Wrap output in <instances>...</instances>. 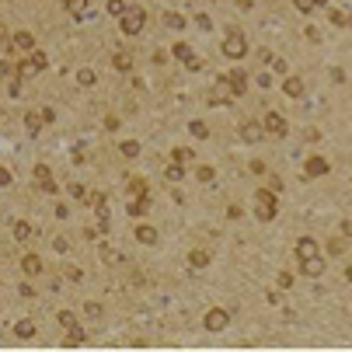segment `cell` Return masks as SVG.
<instances>
[{
    "mask_svg": "<svg viewBox=\"0 0 352 352\" xmlns=\"http://www.w3.org/2000/svg\"><path fill=\"white\" fill-rule=\"evenodd\" d=\"M276 213H279V192L258 189V192H255V216H258L262 223H269V220H276Z\"/></svg>",
    "mask_w": 352,
    "mask_h": 352,
    "instance_id": "1",
    "label": "cell"
},
{
    "mask_svg": "<svg viewBox=\"0 0 352 352\" xmlns=\"http://www.w3.org/2000/svg\"><path fill=\"white\" fill-rule=\"evenodd\" d=\"M143 25H146V11H143V7H126L122 18H119V28H122L126 35H140Z\"/></svg>",
    "mask_w": 352,
    "mask_h": 352,
    "instance_id": "2",
    "label": "cell"
},
{
    "mask_svg": "<svg viewBox=\"0 0 352 352\" xmlns=\"http://www.w3.org/2000/svg\"><path fill=\"white\" fill-rule=\"evenodd\" d=\"M244 53H248V39H244V32L230 28V32L223 35V56H230V60H241Z\"/></svg>",
    "mask_w": 352,
    "mask_h": 352,
    "instance_id": "3",
    "label": "cell"
},
{
    "mask_svg": "<svg viewBox=\"0 0 352 352\" xmlns=\"http://www.w3.org/2000/svg\"><path fill=\"white\" fill-rule=\"evenodd\" d=\"M300 272L307 276V279H321L324 272H328V258L317 251V255H310V258H300Z\"/></svg>",
    "mask_w": 352,
    "mask_h": 352,
    "instance_id": "4",
    "label": "cell"
},
{
    "mask_svg": "<svg viewBox=\"0 0 352 352\" xmlns=\"http://www.w3.org/2000/svg\"><path fill=\"white\" fill-rule=\"evenodd\" d=\"M203 328H206V331H223V328H230V314H227L223 307H210L206 317H203Z\"/></svg>",
    "mask_w": 352,
    "mask_h": 352,
    "instance_id": "5",
    "label": "cell"
},
{
    "mask_svg": "<svg viewBox=\"0 0 352 352\" xmlns=\"http://www.w3.org/2000/svg\"><path fill=\"white\" fill-rule=\"evenodd\" d=\"M262 129H265V133H269V136H286V133H289V122H286V119H282L279 112H265V119H262Z\"/></svg>",
    "mask_w": 352,
    "mask_h": 352,
    "instance_id": "6",
    "label": "cell"
},
{
    "mask_svg": "<svg viewBox=\"0 0 352 352\" xmlns=\"http://www.w3.org/2000/svg\"><path fill=\"white\" fill-rule=\"evenodd\" d=\"M223 84L230 87L234 98H244V94H248V73L244 70H230L227 77H223Z\"/></svg>",
    "mask_w": 352,
    "mask_h": 352,
    "instance_id": "7",
    "label": "cell"
},
{
    "mask_svg": "<svg viewBox=\"0 0 352 352\" xmlns=\"http://www.w3.org/2000/svg\"><path fill=\"white\" fill-rule=\"evenodd\" d=\"M331 171V164L321 157V153H314V157H307V164H303V178H324Z\"/></svg>",
    "mask_w": 352,
    "mask_h": 352,
    "instance_id": "8",
    "label": "cell"
},
{
    "mask_svg": "<svg viewBox=\"0 0 352 352\" xmlns=\"http://www.w3.org/2000/svg\"><path fill=\"white\" fill-rule=\"evenodd\" d=\"M237 133H241V140H244V143H258L262 136H265L262 122H255V119H244V122L237 126Z\"/></svg>",
    "mask_w": 352,
    "mask_h": 352,
    "instance_id": "9",
    "label": "cell"
},
{
    "mask_svg": "<svg viewBox=\"0 0 352 352\" xmlns=\"http://www.w3.org/2000/svg\"><path fill=\"white\" fill-rule=\"evenodd\" d=\"M133 234H136V241H140V244H146V248H153V244L160 241L157 227H150V223H136V230H133Z\"/></svg>",
    "mask_w": 352,
    "mask_h": 352,
    "instance_id": "10",
    "label": "cell"
},
{
    "mask_svg": "<svg viewBox=\"0 0 352 352\" xmlns=\"http://www.w3.org/2000/svg\"><path fill=\"white\" fill-rule=\"evenodd\" d=\"M63 7L70 11L73 21H84V18H87V7H91V0H63Z\"/></svg>",
    "mask_w": 352,
    "mask_h": 352,
    "instance_id": "11",
    "label": "cell"
},
{
    "mask_svg": "<svg viewBox=\"0 0 352 352\" xmlns=\"http://www.w3.org/2000/svg\"><path fill=\"white\" fill-rule=\"evenodd\" d=\"M282 94H286V98H300V94H303V80H300V77H286V80H282Z\"/></svg>",
    "mask_w": 352,
    "mask_h": 352,
    "instance_id": "12",
    "label": "cell"
},
{
    "mask_svg": "<svg viewBox=\"0 0 352 352\" xmlns=\"http://www.w3.org/2000/svg\"><path fill=\"white\" fill-rule=\"evenodd\" d=\"M42 122H46L42 112H28V115H25V129H28V136H39V133H42Z\"/></svg>",
    "mask_w": 352,
    "mask_h": 352,
    "instance_id": "13",
    "label": "cell"
},
{
    "mask_svg": "<svg viewBox=\"0 0 352 352\" xmlns=\"http://www.w3.org/2000/svg\"><path fill=\"white\" fill-rule=\"evenodd\" d=\"M310 255H317V241L314 237H300L296 241V258H310Z\"/></svg>",
    "mask_w": 352,
    "mask_h": 352,
    "instance_id": "14",
    "label": "cell"
},
{
    "mask_svg": "<svg viewBox=\"0 0 352 352\" xmlns=\"http://www.w3.org/2000/svg\"><path fill=\"white\" fill-rule=\"evenodd\" d=\"M189 265H192V269H206V265H210V251H206V248H192V251H189Z\"/></svg>",
    "mask_w": 352,
    "mask_h": 352,
    "instance_id": "15",
    "label": "cell"
},
{
    "mask_svg": "<svg viewBox=\"0 0 352 352\" xmlns=\"http://www.w3.org/2000/svg\"><path fill=\"white\" fill-rule=\"evenodd\" d=\"M14 49H21V53H32V49H35V39H32L28 32H14Z\"/></svg>",
    "mask_w": 352,
    "mask_h": 352,
    "instance_id": "16",
    "label": "cell"
},
{
    "mask_svg": "<svg viewBox=\"0 0 352 352\" xmlns=\"http://www.w3.org/2000/svg\"><path fill=\"white\" fill-rule=\"evenodd\" d=\"M182 178H185V164L171 160V164L164 167V182H182Z\"/></svg>",
    "mask_w": 352,
    "mask_h": 352,
    "instance_id": "17",
    "label": "cell"
},
{
    "mask_svg": "<svg viewBox=\"0 0 352 352\" xmlns=\"http://www.w3.org/2000/svg\"><path fill=\"white\" fill-rule=\"evenodd\" d=\"M21 269H25L28 276H39V272H42V258H39V255H25V258H21Z\"/></svg>",
    "mask_w": 352,
    "mask_h": 352,
    "instance_id": "18",
    "label": "cell"
},
{
    "mask_svg": "<svg viewBox=\"0 0 352 352\" xmlns=\"http://www.w3.org/2000/svg\"><path fill=\"white\" fill-rule=\"evenodd\" d=\"M28 56H32V60H28L32 73H39V70H46V67H49V60H46V53H42V49H32Z\"/></svg>",
    "mask_w": 352,
    "mask_h": 352,
    "instance_id": "19",
    "label": "cell"
},
{
    "mask_svg": "<svg viewBox=\"0 0 352 352\" xmlns=\"http://www.w3.org/2000/svg\"><path fill=\"white\" fill-rule=\"evenodd\" d=\"M171 160H178V164H185V167H189V164L196 160V153H192L189 146H174V150H171Z\"/></svg>",
    "mask_w": 352,
    "mask_h": 352,
    "instance_id": "20",
    "label": "cell"
},
{
    "mask_svg": "<svg viewBox=\"0 0 352 352\" xmlns=\"http://www.w3.org/2000/svg\"><path fill=\"white\" fill-rule=\"evenodd\" d=\"M112 67L122 70V73H129L133 70V56H129V53H115V56H112Z\"/></svg>",
    "mask_w": 352,
    "mask_h": 352,
    "instance_id": "21",
    "label": "cell"
},
{
    "mask_svg": "<svg viewBox=\"0 0 352 352\" xmlns=\"http://www.w3.org/2000/svg\"><path fill=\"white\" fill-rule=\"evenodd\" d=\"M345 248H349V244H345L342 237H331V241H328V258H342Z\"/></svg>",
    "mask_w": 352,
    "mask_h": 352,
    "instance_id": "22",
    "label": "cell"
},
{
    "mask_svg": "<svg viewBox=\"0 0 352 352\" xmlns=\"http://www.w3.org/2000/svg\"><path fill=\"white\" fill-rule=\"evenodd\" d=\"M119 150H122V157L133 160V157H140V140H122V143H119Z\"/></svg>",
    "mask_w": 352,
    "mask_h": 352,
    "instance_id": "23",
    "label": "cell"
},
{
    "mask_svg": "<svg viewBox=\"0 0 352 352\" xmlns=\"http://www.w3.org/2000/svg\"><path fill=\"white\" fill-rule=\"evenodd\" d=\"M171 53H174L182 63H189V60H192V46H189V42H174V46H171Z\"/></svg>",
    "mask_w": 352,
    "mask_h": 352,
    "instance_id": "24",
    "label": "cell"
},
{
    "mask_svg": "<svg viewBox=\"0 0 352 352\" xmlns=\"http://www.w3.org/2000/svg\"><path fill=\"white\" fill-rule=\"evenodd\" d=\"M189 133H192L196 140H206V136H210V126L199 122V119H192V122H189Z\"/></svg>",
    "mask_w": 352,
    "mask_h": 352,
    "instance_id": "25",
    "label": "cell"
},
{
    "mask_svg": "<svg viewBox=\"0 0 352 352\" xmlns=\"http://www.w3.org/2000/svg\"><path fill=\"white\" fill-rule=\"evenodd\" d=\"M14 335H18V338H32V335H35V324L25 317V321H18V324H14Z\"/></svg>",
    "mask_w": 352,
    "mask_h": 352,
    "instance_id": "26",
    "label": "cell"
},
{
    "mask_svg": "<svg viewBox=\"0 0 352 352\" xmlns=\"http://www.w3.org/2000/svg\"><path fill=\"white\" fill-rule=\"evenodd\" d=\"M164 21H167V28H174V32H182V28H185V18H182L178 11H167V14H164Z\"/></svg>",
    "mask_w": 352,
    "mask_h": 352,
    "instance_id": "27",
    "label": "cell"
},
{
    "mask_svg": "<svg viewBox=\"0 0 352 352\" xmlns=\"http://www.w3.org/2000/svg\"><path fill=\"white\" fill-rule=\"evenodd\" d=\"M196 178H199V182H206V185H210L213 178H216V167H210V164H199V167H196Z\"/></svg>",
    "mask_w": 352,
    "mask_h": 352,
    "instance_id": "28",
    "label": "cell"
},
{
    "mask_svg": "<svg viewBox=\"0 0 352 352\" xmlns=\"http://www.w3.org/2000/svg\"><path fill=\"white\" fill-rule=\"evenodd\" d=\"M56 321H60V324H63L67 331H70V328H80V324H77V314H73V310H60V317H56Z\"/></svg>",
    "mask_w": 352,
    "mask_h": 352,
    "instance_id": "29",
    "label": "cell"
},
{
    "mask_svg": "<svg viewBox=\"0 0 352 352\" xmlns=\"http://www.w3.org/2000/svg\"><path fill=\"white\" fill-rule=\"evenodd\" d=\"M129 216H136V220H140V216H146V196H140L136 203H129Z\"/></svg>",
    "mask_w": 352,
    "mask_h": 352,
    "instance_id": "30",
    "label": "cell"
},
{
    "mask_svg": "<svg viewBox=\"0 0 352 352\" xmlns=\"http://www.w3.org/2000/svg\"><path fill=\"white\" fill-rule=\"evenodd\" d=\"M14 237H18V241H28V237H32V227H28L25 220H18V223H14Z\"/></svg>",
    "mask_w": 352,
    "mask_h": 352,
    "instance_id": "31",
    "label": "cell"
},
{
    "mask_svg": "<svg viewBox=\"0 0 352 352\" xmlns=\"http://www.w3.org/2000/svg\"><path fill=\"white\" fill-rule=\"evenodd\" d=\"M94 80H98V77H94V70H80V73H77V84H80V87H91Z\"/></svg>",
    "mask_w": 352,
    "mask_h": 352,
    "instance_id": "32",
    "label": "cell"
},
{
    "mask_svg": "<svg viewBox=\"0 0 352 352\" xmlns=\"http://www.w3.org/2000/svg\"><path fill=\"white\" fill-rule=\"evenodd\" d=\"M328 21H331L335 28H345V14H342V11H335V7L328 11Z\"/></svg>",
    "mask_w": 352,
    "mask_h": 352,
    "instance_id": "33",
    "label": "cell"
},
{
    "mask_svg": "<svg viewBox=\"0 0 352 352\" xmlns=\"http://www.w3.org/2000/svg\"><path fill=\"white\" fill-rule=\"evenodd\" d=\"M122 11H126V0H108V14L112 18H122Z\"/></svg>",
    "mask_w": 352,
    "mask_h": 352,
    "instance_id": "34",
    "label": "cell"
},
{
    "mask_svg": "<svg viewBox=\"0 0 352 352\" xmlns=\"http://www.w3.org/2000/svg\"><path fill=\"white\" fill-rule=\"evenodd\" d=\"M129 189H133L136 196H146V192H150V185H146L143 178H133V182H129Z\"/></svg>",
    "mask_w": 352,
    "mask_h": 352,
    "instance_id": "35",
    "label": "cell"
},
{
    "mask_svg": "<svg viewBox=\"0 0 352 352\" xmlns=\"http://www.w3.org/2000/svg\"><path fill=\"white\" fill-rule=\"evenodd\" d=\"M49 178H53V171H49L46 164H39V167H35V182L42 185V182H49Z\"/></svg>",
    "mask_w": 352,
    "mask_h": 352,
    "instance_id": "36",
    "label": "cell"
},
{
    "mask_svg": "<svg viewBox=\"0 0 352 352\" xmlns=\"http://www.w3.org/2000/svg\"><path fill=\"white\" fill-rule=\"evenodd\" d=\"M293 4H296V11H300V14H307V18H310V11H314V0H293Z\"/></svg>",
    "mask_w": 352,
    "mask_h": 352,
    "instance_id": "37",
    "label": "cell"
},
{
    "mask_svg": "<svg viewBox=\"0 0 352 352\" xmlns=\"http://www.w3.org/2000/svg\"><path fill=\"white\" fill-rule=\"evenodd\" d=\"M70 196L73 199H87V189L84 185H70Z\"/></svg>",
    "mask_w": 352,
    "mask_h": 352,
    "instance_id": "38",
    "label": "cell"
},
{
    "mask_svg": "<svg viewBox=\"0 0 352 352\" xmlns=\"http://www.w3.org/2000/svg\"><path fill=\"white\" fill-rule=\"evenodd\" d=\"M67 279L80 282V279H84V272H80V269H77V265H70V269H67Z\"/></svg>",
    "mask_w": 352,
    "mask_h": 352,
    "instance_id": "39",
    "label": "cell"
},
{
    "mask_svg": "<svg viewBox=\"0 0 352 352\" xmlns=\"http://www.w3.org/2000/svg\"><path fill=\"white\" fill-rule=\"evenodd\" d=\"M269 63H272V70H276V73H286V60H279V56H272Z\"/></svg>",
    "mask_w": 352,
    "mask_h": 352,
    "instance_id": "40",
    "label": "cell"
},
{
    "mask_svg": "<svg viewBox=\"0 0 352 352\" xmlns=\"http://www.w3.org/2000/svg\"><path fill=\"white\" fill-rule=\"evenodd\" d=\"M84 310H87V317H101V303H87Z\"/></svg>",
    "mask_w": 352,
    "mask_h": 352,
    "instance_id": "41",
    "label": "cell"
},
{
    "mask_svg": "<svg viewBox=\"0 0 352 352\" xmlns=\"http://www.w3.org/2000/svg\"><path fill=\"white\" fill-rule=\"evenodd\" d=\"M293 286V276L289 272H279V289H289Z\"/></svg>",
    "mask_w": 352,
    "mask_h": 352,
    "instance_id": "42",
    "label": "cell"
},
{
    "mask_svg": "<svg viewBox=\"0 0 352 352\" xmlns=\"http://www.w3.org/2000/svg\"><path fill=\"white\" fill-rule=\"evenodd\" d=\"M196 25H199V28H213L210 14H196Z\"/></svg>",
    "mask_w": 352,
    "mask_h": 352,
    "instance_id": "43",
    "label": "cell"
},
{
    "mask_svg": "<svg viewBox=\"0 0 352 352\" xmlns=\"http://www.w3.org/2000/svg\"><path fill=\"white\" fill-rule=\"evenodd\" d=\"M185 67H189V70H192V73H199V70H203V60H199V56H192V60H189Z\"/></svg>",
    "mask_w": 352,
    "mask_h": 352,
    "instance_id": "44",
    "label": "cell"
},
{
    "mask_svg": "<svg viewBox=\"0 0 352 352\" xmlns=\"http://www.w3.org/2000/svg\"><path fill=\"white\" fill-rule=\"evenodd\" d=\"M7 185H11V171H4V167H0V189H7Z\"/></svg>",
    "mask_w": 352,
    "mask_h": 352,
    "instance_id": "45",
    "label": "cell"
},
{
    "mask_svg": "<svg viewBox=\"0 0 352 352\" xmlns=\"http://www.w3.org/2000/svg\"><path fill=\"white\" fill-rule=\"evenodd\" d=\"M342 234H345V237H352V220H342Z\"/></svg>",
    "mask_w": 352,
    "mask_h": 352,
    "instance_id": "46",
    "label": "cell"
},
{
    "mask_svg": "<svg viewBox=\"0 0 352 352\" xmlns=\"http://www.w3.org/2000/svg\"><path fill=\"white\" fill-rule=\"evenodd\" d=\"M314 7H328V0H314Z\"/></svg>",
    "mask_w": 352,
    "mask_h": 352,
    "instance_id": "47",
    "label": "cell"
},
{
    "mask_svg": "<svg viewBox=\"0 0 352 352\" xmlns=\"http://www.w3.org/2000/svg\"><path fill=\"white\" fill-rule=\"evenodd\" d=\"M345 279H349V282H352V265H349V269H345Z\"/></svg>",
    "mask_w": 352,
    "mask_h": 352,
    "instance_id": "48",
    "label": "cell"
},
{
    "mask_svg": "<svg viewBox=\"0 0 352 352\" xmlns=\"http://www.w3.org/2000/svg\"><path fill=\"white\" fill-rule=\"evenodd\" d=\"M345 25H349V28H352V14H345Z\"/></svg>",
    "mask_w": 352,
    "mask_h": 352,
    "instance_id": "49",
    "label": "cell"
}]
</instances>
